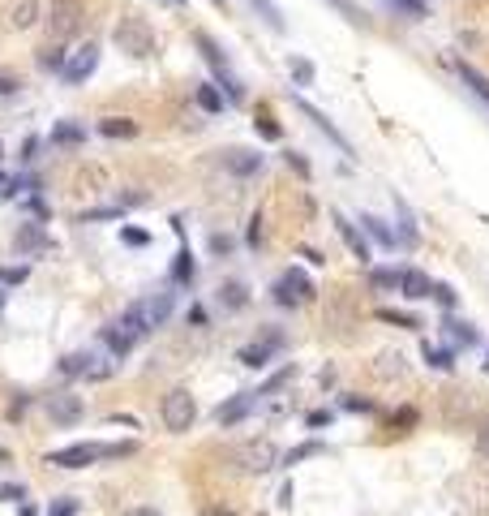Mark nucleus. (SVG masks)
Returning a JSON list of instances; mask_svg holds the SVG:
<instances>
[{"mask_svg": "<svg viewBox=\"0 0 489 516\" xmlns=\"http://www.w3.org/2000/svg\"><path fill=\"white\" fill-rule=\"evenodd\" d=\"M133 452H138V443H69L61 452H52L47 464H56V469H86L95 460H121Z\"/></svg>", "mask_w": 489, "mask_h": 516, "instance_id": "nucleus-1", "label": "nucleus"}, {"mask_svg": "<svg viewBox=\"0 0 489 516\" xmlns=\"http://www.w3.org/2000/svg\"><path fill=\"white\" fill-rule=\"evenodd\" d=\"M146 332H150V323H146V315H142V305L133 301L116 323L103 327V344H107V353H112V357H125L138 340H146Z\"/></svg>", "mask_w": 489, "mask_h": 516, "instance_id": "nucleus-2", "label": "nucleus"}, {"mask_svg": "<svg viewBox=\"0 0 489 516\" xmlns=\"http://www.w3.org/2000/svg\"><path fill=\"white\" fill-rule=\"evenodd\" d=\"M193 43H198V52H202V61L215 69V78H219L215 86H224V90H228V99H232V103H241V99H245V86H241V78L228 69V57H224L219 47H215V39H210L206 30H198V35H193Z\"/></svg>", "mask_w": 489, "mask_h": 516, "instance_id": "nucleus-3", "label": "nucleus"}, {"mask_svg": "<svg viewBox=\"0 0 489 516\" xmlns=\"http://www.w3.org/2000/svg\"><path fill=\"white\" fill-rule=\"evenodd\" d=\"M112 39H116L121 52H129V57H138V61L155 52V30H150L146 18H121L116 30H112Z\"/></svg>", "mask_w": 489, "mask_h": 516, "instance_id": "nucleus-4", "label": "nucleus"}, {"mask_svg": "<svg viewBox=\"0 0 489 516\" xmlns=\"http://www.w3.org/2000/svg\"><path fill=\"white\" fill-rule=\"evenodd\" d=\"M163 426H168L172 435H185L189 426H193V418H198V404H193V396L185 392V387H172L168 396H163Z\"/></svg>", "mask_w": 489, "mask_h": 516, "instance_id": "nucleus-5", "label": "nucleus"}, {"mask_svg": "<svg viewBox=\"0 0 489 516\" xmlns=\"http://www.w3.org/2000/svg\"><path fill=\"white\" fill-rule=\"evenodd\" d=\"M78 26H82V0H52V9H47L52 43H65L69 35H78Z\"/></svg>", "mask_w": 489, "mask_h": 516, "instance_id": "nucleus-6", "label": "nucleus"}, {"mask_svg": "<svg viewBox=\"0 0 489 516\" xmlns=\"http://www.w3.org/2000/svg\"><path fill=\"white\" fill-rule=\"evenodd\" d=\"M236 464L245 474H270L279 464V447L270 443V439H249L236 447Z\"/></svg>", "mask_w": 489, "mask_h": 516, "instance_id": "nucleus-7", "label": "nucleus"}, {"mask_svg": "<svg viewBox=\"0 0 489 516\" xmlns=\"http://www.w3.org/2000/svg\"><path fill=\"white\" fill-rule=\"evenodd\" d=\"M61 375H69V379H107L112 375V361H107L103 353H69L65 361H61Z\"/></svg>", "mask_w": 489, "mask_h": 516, "instance_id": "nucleus-8", "label": "nucleus"}, {"mask_svg": "<svg viewBox=\"0 0 489 516\" xmlns=\"http://www.w3.org/2000/svg\"><path fill=\"white\" fill-rule=\"evenodd\" d=\"M270 293H275V301H279V305H309L318 288L309 284V276H305V271H296V267H292V271H284V276L275 280V288H270Z\"/></svg>", "mask_w": 489, "mask_h": 516, "instance_id": "nucleus-9", "label": "nucleus"}, {"mask_svg": "<svg viewBox=\"0 0 489 516\" xmlns=\"http://www.w3.org/2000/svg\"><path fill=\"white\" fill-rule=\"evenodd\" d=\"M95 65H99V47H95V43H82L78 52H69V57H65V69H61V74H65L69 86H82V82L95 74Z\"/></svg>", "mask_w": 489, "mask_h": 516, "instance_id": "nucleus-10", "label": "nucleus"}, {"mask_svg": "<svg viewBox=\"0 0 489 516\" xmlns=\"http://www.w3.org/2000/svg\"><path fill=\"white\" fill-rule=\"evenodd\" d=\"M47 418L56 426H78L82 422V396L73 392H52L47 396Z\"/></svg>", "mask_w": 489, "mask_h": 516, "instance_id": "nucleus-11", "label": "nucleus"}, {"mask_svg": "<svg viewBox=\"0 0 489 516\" xmlns=\"http://www.w3.org/2000/svg\"><path fill=\"white\" fill-rule=\"evenodd\" d=\"M253 404H258V392H241V396H232V400H224L219 409H215V422H219V426H236V422H245L253 413Z\"/></svg>", "mask_w": 489, "mask_h": 516, "instance_id": "nucleus-12", "label": "nucleus"}, {"mask_svg": "<svg viewBox=\"0 0 489 516\" xmlns=\"http://www.w3.org/2000/svg\"><path fill=\"white\" fill-rule=\"evenodd\" d=\"M275 348H284V332L270 327V332L262 336V344H245V348H241V361H245V366H253V370H262Z\"/></svg>", "mask_w": 489, "mask_h": 516, "instance_id": "nucleus-13", "label": "nucleus"}, {"mask_svg": "<svg viewBox=\"0 0 489 516\" xmlns=\"http://www.w3.org/2000/svg\"><path fill=\"white\" fill-rule=\"evenodd\" d=\"M331 220H335V228H339V237H344V245L352 250L356 263H369V241H365V233H356V224H352L344 211H331Z\"/></svg>", "mask_w": 489, "mask_h": 516, "instance_id": "nucleus-14", "label": "nucleus"}, {"mask_svg": "<svg viewBox=\"0 0 489 516\" xmlns=\"http://www.w3.org/2000/svg\"><path fill=\"white\" fill-rule=\"evenodd\" d=\"M13 245H18L22 258H30V254H47L52 250V237L43 233V224H22L18 237H13Z\"/></svg>", "mask_w": 489, "mask_h": 516, "instance_id": "nucleus-15", "label": "nucleus"}, {"mask_svg": "<svg viewBox=\"0 0 489 516\" xmlns=\"http://www.w3.org/2000/svg\"><path fill=\"white\" fill-rule=\"evenodd\" d=\"M224 168L232 172V177H253V172H262V151H228L224 155Z\"/></svg>", "mask_w": 489, "mask_h": 516, "instance_id": "nucleus-16", "label": "nucleus"}, {"mask_svg": "<svg viewBox=\"0 0 489 516\" xmlns=\"http://www.w3.org/2000/svg\"><path fill=\"white\" fill-rule=\"evenodd\" d=\"M296 108H301V112H305V117H309V121H313V125H318L322 134H326V138H331V142H335V146H339L344 155H352V142H348V138H344V134H339V129H335L331 121H326V112H318L313 103H305V99H296Z\"/></svg>", "mask_w": 489, "mask_h": 516, "instance_id": "nucleus-17", "label": "nucleus"}, {"mask_svg": "<svg viewBox=\"0 0 489 516\" xmlns=\"http://www.w3.org/2000/svg\"><path fill=\"white\" fill-rule=\"evenodd\" d=\"M138 305H142V315H146L150 327H163V323H168V315H172V293H155V297H146Z\"/></svg>", "mask_w": 489, "mask_h": 516, "instance_id": "nucleus-18", "label": "nucleus"}, {"mask_svg": "<svg viewBox=\"0 0 489 516\" xmlns=\"http://www.w3.org/2000/svg\"><path fill=\"white\" fill-rule=\"evenodd\" d=\"M429 284H433V280H429L425 271H416V267H404V271H399V293H404L408 301L429 297Z\"/></svg>", "mask_w": 489, "mask_h": 516, "instance_id": "nucleus-19", "label": "nucleus"}, {"mask_svg": "<svg viewBox=\"0 0 489 516\" xmlns=\"http://www.w3.org/2000/svg\"><path fill=\"white\" fill-rule=\"evenodd\" d=\"M82 142H86V125H78V121L52 125V146H82Z\"/></svg>", "mask_w": 489, "mask_h": 516, "instance_id": "nucleus-20", "label": "nucleus"}, {"mask_svg": "<svg viewBox=\"0 0 489 516\" xmlns=\"http://www.w3.org/2000/svg\"><path fill=\"white\" fill-rule=\"evenodd\" d=\"M455 69H459L464 86H468V90H472V95H476L481 103H489V78H485V74H476V69H472L468 61H455Z\"/></svg>", "mask_w": 489, "mask_h": 516, "instance_id": "nucleus-21", "label": "nucleus"}, {"mask_svg": "<svg viewBox=\"0 0 489 516\" xmlns=\"http://www.w3.org/2000/svg\"><path fill=\"white\" fill-rule=\"evenodd\" d=\"M99 134L103 138H133L138 134V121H129V117H103L99 121Z\"/></svg>", "mask_w": 489, "mask_h": 516, "instance_id": "nucleus-22", "label": "nucleus"}, {"mask_svg": "<svg viewBox=\"0 0 489 516\" xmlns=\"http://www.w3.org/2000/svg\"><path fill=\"white\" fill-rule=\"evenodd\" d=\"M193 276H198V263H193V254H189V250H181V254H176V263H172V284L189 288V284H193Z\"/></svg>", "mask_w": 489, "mask_h": 516, "instance_id": "nucleus-23", "label": "nucleus"}, {"mask_svg": "<svg viewBox=\"0 0 489 516\" xmlns=\"http://www.w3.org/2000/svg\"><path fill=\"white\" fill-rule=\"evenodd\" d=\"M361 228L378 241V245H387V250H395V233L382 224V220H378V216H361Z\"/></svg>", "mask_w": 489, "mask_h": 516, "instance_id": "nucleus-24", "label": "nucleus"}, {"mask_svg": "<svg viewBox=\"0 0 489 516\" xmlns=\"http://www.w3.org/2000/svg\"><path fill=\"white\" fill-rule=\"evenodd\" d=\"M198 108H202V112H224V90L215 86V82L198 86Z\"/></svg>", "mask_w": 489, "mask_h": 516, "instance_id": "nucleus-25", "label": "nucleus"}, {"mask_svg": "<svg viewBox=\"0 0 489 516\" xmlns=\"http://www.w3.org/2000/svg\"><path fill=\"white\" fill-rule=\"evenodd\" d=\"M219 301H224L228 310H245V305H249V293H245L241 280H228V284L219 288Z\"/></svg>", "mask_w": 489, "mask_h": 516, "instance_id": "nucleus-26", "label": "nucleus"}, {"mask_svg": "<svg viewBox=\"0 0 489 516\" xmlns=\"http://www.w3.org/2000/svg\"><path fill=\"white\" fill-rule=\"evenodd\" d=\"M442 327H447V336H451V344H464V348H468V344H476V327H472V323H459V319H447Z\"/></svg>", "mask_w": 489, "mask_h": 516, "instance_id": "nucleus-27", "label": "nucleus"}, {"mask_svg": "<svg viewBox=\"0 0 489 516\" xmlns=\"http://www.w3.org/2000/svg\"><path fill=\"white\" fill-rule=\"evenodd\" d=\"M39 69H47V74H61V69H65V52H61V43H47V47L39 52Z\"/></svg>", "mask_w": 489, "mask_h": 516, "instance_id": "nucleus-28", "label": "nucleus"}, {"mask_svg": "<svg viewBox=\"0 0 489 516\" xmlns=\"http://www.w3.org/2000/svg\"><path fill=\"white\" fill-rule=\"evenodd\" d=\"M425 361L433 370H455V353L451 348H433V344H425Z\"/></svg>", "mask_w": 489, "mask_h": 516, "instance_id": "nucleus-29", "label": "nucleus"}, {"mask_svg": "<svg viewBox=\"0 0 489 516\" xmlns=\"http://www.w3.org/2000/svg\"><path fill=\"white\" fill-rule=\"evenodd\" d=\"M369 284L373 288H399V271L395 267H373L369 271Z\"/></svg>", "mask_w": 489, "mask_h": 516, "instance_id": "nucleus-30", "label": "nucleus"}, {"mask_svg": "<svg viewBox=\"0 0 489 516\" xmlns=\"http://www.w3.org/2000/svg\"><path fill=\"white\" fill-rule=\"evenodd\" d=\"M249 5H253V9L262 13V22H266L270 30H284V18H279V9L270 5V0H249Z\"/></svg>", "mask_w": 489, "mask_h": 516, "instance_id": "nucleus-31", "label": "nucleus"}, {"mask_svg": "<svg viewBox=\"0 0 489 516\" xmlns=\"http://www.w3.org/2000/svg\"><path fill=\"white\" fill-rule=\"evenodd\" d=\"M35 22H39V5H18V9H13V26H18V30H30Z\"/></svg>", "mask_w": 489, "mask_h": 516, "instance_id": "nucleus-32", "label": "nucleus"}, {"mask_svg": "<svg viewBox=\"0 0 489 516\" xmlns=\"http://www.w3.org/2000/svg\"><path fill=\"white\" fill-rule=\"evenodd\" d=\"M292 82L296 86H313V65L305 57H292Z\"/></svg>", "mask_w": 489, "mask_h": 516, "instance_id": "nucleus-33", "label": "nucleus"}, {"mask_svg": "<svg viewBox=\"0 0 489 516\" xmlns=\"http://www.w3.org/2000/svg\"><path fill=\"white\" fill-rule=\"evenodd\" d=\"M95 220H121V206H95V211L78 216V224H95Z\"/></svg>", "mask_w": 489, "mask_h": 516, "instance_id": "nucleus-34", "label": "nucleus"}, {"mask_svg": "<svg viewBox=\"0 0 489 516\" xmlns=\"http://www.w3.org/2000/svg\"><path fill=\"white\" fill-rule=\"evenodd\" d=\"M395 206H399V233H404V241H408V245H416V237H421V233H416V224H412V216H408V206H404L399 198H395Z\"/></svg>", "mask_w": 489, "mask_h": 516, "instance_id": "nucleus-35", "label": "nucleus"}, {"mask_svg": "<svg viewBox=\"0 0 489 516\" xmlns=\"http://www.w3.org/2000/svg\"><path fill=\"white\" fill-rule=\"evenodd\" d=\"M309 456H322V443H301V447H292V452L284 456V464H301V460H309Z\"/></svg>", "mask_w": 489, "mask_h": 516, "instance_id": "nucleus-36", "label": "nucleus"}, {"mask_svg": "<svg viewBox=\"0 0 489 516\" xmlns=\"http://www.w3.org/2000/svg\"><path fill=\"white\" fill-rule=\"evenodd\" d=\"M253 125H258V134H262V138H270V142H279V138H284V129L270 121V112H258V121H253Z\"/></svg>", "mask_w": 489, "mask_h": 516, "instance_id": "nucleus-37", "label": "nucleus"}, {"mask_svg": "<svg viewBox=\"0 0 489 516\" xmlns=\"http://www.w3.org/2000/svg\"><path fill=\"white\" fill-rule=\"evenodd\" d=\"M429 297H433V301H438V305H442V310H451V305H455V301H459V297H455V288H451V284H429Z\"/></svg>", "mask_w": 489, "mask_h": 516, "instance_id": "nucleus-38", "label": "nucleus"}, {"mask_svg": "<svg viewBox=\"0 0 489 516\" xmlns=\"http://www.w3.org/2000/svg\"><path fill=\"white\" fill-rule=\"evenodd\" d=\"M378 319H382V323H395V327H421L412 315H404V310H378Z\"/></svg>", "mask_w": 489, "mask_h": 516, "instance_id": "nucleus-39", "label": "nucleus"}, {"mask_svg": "<svg viewBox=\"0 0 489 516\" xmlns=\"http://www.w3.org/2000/svg\"><path fill=\"white\" fill-rule=\"evenodd\" d=\"M26 276H30L26 267H0V288H18Z\"/></svg>", "mask_w": 489, "mask_h": 516, "instance_id": "nucleus-40", "label": "nucleus"}, {"mask_svg": "<svg viewBox=\"0 0 489 516\" xmlns=\"http://www.w3.org/2000/svg\"><path fill=\"white\" fill-rule=\"evenodd\" d=\"M292 375H296V366H284V370H279V375H270V379H266V383H262V387H258V396H266V392H275V387H279V383H284V379H292Z\"/></svg>", "mask_w": 489, "mask_h": 516, "instance_id": "nucleus-41", "label": "nucleus"}, {"mask_svg": "<svg viewBox=\"0 0 489 516\" xmlns=\"http://www.w3.org/2000/svg\"><path fill=\"white\" fill-rule=\"evenodd\" d=\"M344 409H352V413H373V400H369V396H344Z\"/></svg>", "mask_w": 489, "mask_h": 516, "instance_id": "nucleus-42", "label": "nucleus"}, {"mask_svg": "<svg viewBox=\"0 0 489 516\" xmlns=\"http://www.w3.org/2000/svg\"><path fill=\"white\" fill-rule=\"evenodd\" d=\"M408 426H416V413L412 409H399L395 418H391V430H408Z\"/></svg>", "mask_w": 489, "mask_h": 516, "instance_id": "nucleus-43", "label": "nucleus"}, {"mask_svg": "<svg viewBox=\"0 0 489 516\" xmlns=\"http://www.w3.org/2000/svg\"><path fill=\"white\" fill-rule=\"evenodd\" d=\"M78 499H56V503H52V516H78Z\"/></svg>", "mask_w": 489, "mask_h": 516, "instance_id": "nucleus-44", "label": "nucleus"}, {"mask_svg": "<svg viewBox=\"0 0 489 516\" xmlns=\"http://www.w3.org/2000/svg\"><path fill=\"white\" fill-rule=\"evenodd\" d=\"M210 250L219 254V258H224V254H232V237H228V233H215V237H210Z\"/></svg>", "mask_w": 489, "mask_h": 516, "instance_id": "nucleus-45", "label": "nucleus"}, {"mask_svg": "<svg viewBox=\"0 0 489 516\" xmlns=\"http://www.w3.org/2000/svg\"><path fill=\"white\" fill-rule=\"evenodd\" d=\"M284 160H288V168H292V172H296L301 181H309V164L301 160V155H292V151H288V155H284Z\"/></svg>", "mask_w": 489, "mask_h": 516, "instance_id": "nucleus-46", "label": "nucleus"}, {"mask_svg": "<svg viewBox=\"0 0 489 516\" xmlns=\"http://www.w3.org/2000/svg\"><path fill=\"white\" fill-rule=\"evenodd\" d=\"M0 499H9V503H22V499H26V486H22V482H18V486H13V482H9V486H0Z\"/></svg>", "mask_w": 489, "mask_h": 516, "instance_id": "nucleus-47", "label": "nucleus"}, {"mask_svg": "<svg viewBox=\"0 0 489 516\" xmlns=\"http://www.w3.org/2000/svg\"><path fill=\"white\" fill-rule=\"evenodd\" d=\"M395 5H399L408 18H425V5H421V0H395Z\"/></svg>", "mask_w": 489, "mask_h": 516, "instance_id": "nucleus-48", "label": "nucleus"}, {"mask_svg": "<svg viewBox=\"0 0 489 516\" xmlns=\"http://www.w3.org/2000/svg\"><path fill=\"white\" fill-rule=\"evenodd\" d=\"M249 245H253V250L262 245V216H253V220H249Z\"/></svg>", "mask_w": 489, "mask_h": 516, "instance_id": "nucleus-49", "label": "nucleus"}, {"mask_svg": "<svg viewBox=\"0 0 489 516\" xmlns=\"http://www.w3.org/2000/svg\"><path fill=\"white\" fill-rule=\"evenodd\" d=\"M121 237H125L129 245H146V241H150V237H146L142 228H121Z\"/></svg>", "mask_w": 489, "mask_h": 516, "instance_id": "nucleus-50", "label": "nucleus"}, {"mask_svg": "<svg viewBox=\"0 0 489 516\" xmlns=\"http://www.w3.org/2000/svg\"><path fill=\"white\" fill-rule=\"evenodd\" d=\"M309 426H331V413H326V409H318V413H309Z\"/></svg>", "mask_w": 489, "mask_h": 516, "instance_id": "nucleus-51", "label": "nucleus"}, {"mask_svg": "<svg viewBox=\"0 0 489 516\" xmlns=\"http://www.w3.org/2000/svg\"><path fill=\"white\" fill-rule=\"evenodd\" d=\"M292 499H296V491H292V482L279 491V508H292Z\"/></svg>", "mask_w": 489, "mask_h": 516, "instance_id": "nucleus-52", "label": "nucleus"}, {"mask_svg": "<svg viewBox=\"0 0 489 516\" xmlns=\"http://www.w3.org/2000/svg\"><path fill=\"white\" fill-rule=\"evenodd\" d=\"M121 516H159V512H155V508H125Z\"/></svg>", "mask_w": 489, "mask_h": 516, "instance_id": "nucleus-53", "label": "nucleus"}, {"mask_svg": "<svg viewBox=\"0 0 489 516\" xmlns=\"http://www.w3.org/2000/svg\"><path fill=\"white\" fill-rule=\"evenodd\" d=\"M18 90V82L13 78H5V74H0V95H13Z\"/></svg>", "mask_w": 489, "mask_h": 516, "instance_id": "nucleus-54", "label": "nucleus"}, {"mask_svg": "<svg viewBox=\"0 0 489 516\" xmlns=\"http://www.w3.org/2000/svg\"><path fill=\"white\" fill-rule=\"evenodd\" d=\"M189 323H198V327L206 323V310H202V305H193V310H189Z\"/></svg>", "mask_w": 489, "mask_h": 516, "instance_id": "nucleus-55", "label": "nucleus"}, {"mask_svg": "<svg viewBox=\"0 0 489 516\" xmlns=\"http://www.w3.org/2000/svg\"><path fill=\"white\" fill-rule=\"evenodd\" d=\"M476 447H481V456H489V426L481 430V439H476Z\"/></svg>", "mask_w": 489, "mask_h": 516, "instance_id": "nucleus-56", "label": "nucleus"}, {"mask_svg": "<svg viewBox=\"0 0 489 516\" xmlns=\"http://www.w3.org/2000/svg\"><path fill=\"white\" fill-rule=\"evenodd\" d=\"M5 194H9V177H5V172H0V198H5Z\"/></svg>", "mask_w": 489, "mask_h": 516, "instance_id": "nucleus-57", "label": "nucleus"}, {"mask_svg": "<svg viewBox=\"0 0 489 516\" xmlns=\"http://www.w3.org/2000/svg\"><path fill=\"white\" fill-rule=\"evenodd\" d=\"M206 516H232V512H224V508H206Z\"/></svg>", "mask_w": 489, "mask_h": 516, "instance_id": "nucleus-58", "label": "nucleus"}, {"mask_svg": "<svg viewBox=\"0 0 489 516\" xmlns=\"http://www.w3.org/2000/svg\"><path fill=\"white\" fill-rule=\"evenodd\" d=\"M0 315H5V288H0Z\"/></svg>", "mask_w": 489, "mask_h": 516, "instance_id": "nucleus-59", "label": "nucleus"}, {"mask_svg": "<svg viewBox=\"0 0 489 516\" xmlns=\"http://www.w3.org/2000/svg\"><path fill=\"white\" fill-rule=\"evenodd\" d=\"M22 516H35V508H22Z\"/></svg>", "mask_w": 489, "mask_h": 516, "instance_id": "nucleus-60", "label": "nucleus"}, {"mask_svg": "<svg viewBox=\"0 0 489 516\" xmlns=\"http://www.w3.org/2000/svg\"><path fill=\"white\" fill-rule=\"evenodd\" d=\"M485 370H489V353H485Z\"/></svg>", "mask_w": 489, "mask_h": 516, "instance_id": "nucleus-61", "label": "nucleus"}]
</instances>
